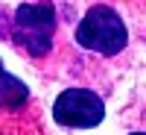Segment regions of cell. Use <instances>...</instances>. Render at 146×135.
<instances>
[{
    "label": "cell",
    "instance_id": "1",
    "mask_svg": "<svg viewBox=\"0 0 146 135\" xmlns=\"http://www.w3.org/2000/svg\"><path fill=\"white\" fill-rule=\"evenodd\" d=\"M76 41L94 53L114 56L126 47V27L120 15L108 6H94L76 27Z\"/></svg>",
    "mask_w": 146,
    "mask_h": 135
},
{
    "label": "cell",
    "instance_id": "2",
    "mask_svg": "<svg viewBox=\"0 0 146 135\" xmlns=\"http://www.w3.org/2000/svg\"><path fill=\"white\" fill-rule=\"evenodd\" d=\"M53 30H56L53 6H47V3H23V6H18L12 38L27 53L44 56L53 44Z\"/></svg>",
    "mask_w": 146,
    "mask_h": 135
},
{
    "label": "cell",
    "instance_id": "3",
    "mask_svg": "<svg viewBox=\"0 0 146 135\" xmlns=\"http://www.w3.org/2000/svg\"><path fill=\"white\" fill-rule=\"evenodd\" d=\"M53 118L64 126H96L105 118V106L88 88H67L53 103Z\"/></svg>",
    "mask_w": 146,
    "mask_h": 135
},
{
    "label": "cell",
    "instance_id": "4",
    "mask_svg": "<svg viewBox=\"0 0 146 135\" xmlns=\"http://www.w3.org/2000/svg\"><path fill=\"white\" fill-rule=\"evenodd\" d=\"M27 97H29V88L21 79L9 77V73L0 77V109H18L27 103Z\"/></svg>",
    "mask_w": 146,
    "mask_h": 135
},
{
    "label": "cell",
    "instance_id": "5",
    "mask_svg": "<svg viewBox=\"0 0 146 135\" xmlns=\"http://www.w3.org/2000/svg\"><path fill=\"white\" fill-rule=\"evenodd\" d=\"M0 77H3V62H0Z\"/></svg>",
    "mask_w": 146,
    "mask_h": 135
},
{
    "label": "cell",
    "instance_id": "6",
    "mask_svg": "<svg viewBox=\"0 0 146 135\" xmlns=\"http://www.w3.org/2000/svg\"><path fill=\"white\" fill-rule=\"evenodd\" d=\"M131 135H143V132H131Z\"/></svg>",
    "mask_w": 146,
    "mask_h": 135
}]
</instances>
